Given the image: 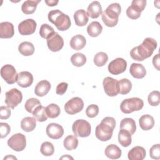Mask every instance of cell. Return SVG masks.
I'll list each match as a JSON object with an SVG mask.
<instances>
[{"label": "cell", "mask_w": 160, "mask_h": 160, "mask_svg": "<svg viewBox=\"0 0 160 160\" xmlns=\"http://www.w3.org/2000/svg\"><path fill=\"white\" fill-rule=\"evenodd\" d=\"M157 41L152 38H146L139 46L130 51L131 57L136 61H142L149 58L157 48Z\"/></svg>", "instance_id": "1"}, {"label": "cell", "mask_w": 160, "mask_h": 160, "mask_svg": "<svg viewBox=\"0 0 160 160\" xmlns=\"http://www.w3.org/2000/svg\"><path fill=\"white\" fill-rule=\"evenodd\" d=\"M116 126V121L112 117H105L98 124L95 130L96 137L101 141H107L112 136Z\"/></svg>", "instance_id": "2"}, {"label": "cell", "mask_w": 160, "mask_h": 160, "mask_svg": "<svg viewBox=\"0 0 160 160\" xmlns=\"http://www.w3.org/2000/svg\"><path fill=\"white\" fill-rule=\"evenodd\" d=\"M48 19L61 31L68 30L71 25V21L69 16L59 9L49 11L48 13Z\"/></svg>", "instance_id": "3"}, {"label": "cell", "mask_w": 160, "mask_h": 160, "mask_svg": "<svg viewBox=\"0 0 160 160\" xmlns=\"http://www.w3.org/2000/svg\"><path fill=\"white\" fill-rule=\"evenodd\" d=\"M121 8L119 3L114 2L109 5L102 13V20L108 27H114L118 22Z\"/></svg>", "instance_id": "4"}, {"label": "cell", "mask_w": 160, "mask_h": 160, "mask_svg": "<svg viewBox=\"0 0 160 160\" xmlns=\"http://www.w3.org/2000/svg\"><path fill=\"white\" fill-rule=\"evenodd\" d=\"M144 106L143 101L139 98H131L124 99L120 104L121 111L125 114L141 110Z\"/></svg>", "instance_id": "5"}, {"label": "cell", "mask_w": 160, "mask_h": 160, "mask_svg": "<svg viewBox=\"0 0 160 160\" xmlns=\"http://www.w3.org/2000/svg\"><path fill=\"white\" fill-rule=\"evenodd\" d=\"M72 130L76 137H88L91 132V126L89 122L84 119L75 121L72 126Z\"/></svg>", "instance_id": "6"}, {"label": "cell", "mask_w": 160, "mask_h": 160, "mask_svg": "<svg viewBox=\"0 0 160 160\" xmlns=\"http://www.w3.org/2000/svg\"><path fill=\"white\" fill-rule=\"evenodd\" d=\"M146 5V0H133L126 10V15L131 19H136L141 16Z\"/></svg>", "instance_id": "7"}, {"label": "cell", "mask_w": 160, "mask_h": 160, "mask_svg": "<svg viewBox=\"0 0 160 160\" xmlns=\"http://www.w3.org/2000/svg\"><path fill=\"white\" fill-rule=\"evenodd\" d=\"M22 100V92L16 88H12L6 92L5 103L7 106L14 109Z\"/></svg>", "instance_id": "8"}, {"label": "cell", "mask_w": 160, "mask_h": 160, "mask_svg": "<svg viewBox=\"0 0 160 160\" xmlns=\"http://www.w3.org/2000/svg\"><path fill=\"white\" fill-rule=\"evenodd\" d=\"M8 145L15 151H22L26 146V137L21 133L14 134L8 140Z\"/></svg>", "instance_id": "9"}, {"label": "cell", "mask_w": 160, "mask_h": 160, "mask_svg": "<svg viewBox=\"0 0 160 160\" xmlns=\"http://www.w3.org/2000/svg\"><path fill=\"white\" fill-rule=\"evenodd\" d=\"M1 76L8 84H12L17 82L18 74L12 65L6 64L1 69Z\"/></svg>", "instance_id": "10"}, {"label": "cell", "mask_w": 160, "mask_h": 160, "mask_svg": "<svg viewBox=\"0 0 160 160\" xmlns=\"http://www.w3.org/2000/svg\"><path fill=\"white\" fill-rule=\"evenodd\" d=\"M84 108V102L79 97H74L69 100L64 105V110L69 114H75L79 112Z\"/></svg>", "instance_id": "11"}, {"label": "cell", "mask_w": 160, "mask_h": 160, "mask_svg": "<svg viewBox=\"0 0 160 160\" xmlns=\"http://www.w3.org/2000/svg\"><path fill=\"white\" fill-rule=\"evenodd\" d=\"M102 85L104 91L108 96L114 97L119 93V83L117 79L111 77H106L103 79Z\"/></svg>", "instance_id": "12"}, {"label": "cell", "mask_w": 160, "mask_h": 160, "mask_svg": "<svg viewBox=\"0 0 160 160\" xmlns=\"http://www.w3.org/2000/svg\"><path fill=\"white\" fill-rule=\"evenodd\" d=\"M127 68V62L123 58H118L112 60L108 65L109 72L114 75L124 72Z\"/></svg>", "instance_id": "13"}, {"label": "cell", "mask_w": 160, "mask_h": 160, "mask_svg": "<svg viewBox=\"0 0 160 160\" xmlns=\"http://www.w3.org/2000/svg\"><path fill=\"white\" fill-rule=\"evenodd\" d=\"M36 27L37 24L34 19H27L19 24L18 31L21 35H31L35 32Z\"/></svg>", "instance_id": "14"}, {"label": "cell", "mask_w": 160, "mask_h": 160, "mask_svg": "<svg viewBox=\"0 0 160 160\" xmlns=\"http://www.w3.org/2000/svg\"><path fill=\"white\" fill-rule=\"evenodd\" d=\"M47 45L50 51L58 52L63 48V38L58 32H55L53 35L47 39Z\"/></svg>", "instance_id": "15"}, {"label": "cell", "mask_w": 160, "mask_h": 160, "mask_svg": "<svg viewBox=\"0 0 160 160\" xmlns=\"http://www.w3.org/2000/svg\"><path fill=\"white\" fill-rule=\"evenodd\" d=\"M48 136L53 139H58L64 134V129L59 124L52 122L48 125L46 129Z\"/></svg>", "instance_id": "16"}, {"label": "cell", "mask_w": 160, "mask_h": 160, "mask_svg": "<svg viewBox=\"0 0 160 160\" xmlns=\"http://www.w3.org/2000/svg\"><path fill=\"white\" fill-rule=\"evenodd\" d=\"M33 82V76L28 71H21L18 74L17 83L21 88L29 87Z\"/></svg>", "instance_id": "17"}, {"label": "cell", "mask_w": 160, "mask_h": 160, "mask_svg": "<svg viewBox=\"0 0 160 160\" xmlns=\"http://www.w3.org/2000/svg\"><path fill=\"white\" fill-rule=\"evenodd\" d=\"M14 34V26L10 22H2L0 23V38H11Z\"/></svg>", "instance_id": "18"}, {"label": "cell", "mask_w": 160, "mask_h": 160, "mask_svg": "<svg viewBox=\"0 0 160 160\" xmlns=\"http://www.w3.org/2000/svg\"><path fill=\"white\" fill-rule=\"evenodd\" d=\"M129 72L133 78L142 79L146 76V70L141 64L132 63L129 68Z\"/></svg>", "instance_id": "19"}, {"label": "cell", "mask_w": 160, "mask_h": 160, "mask_svg": "<svg viewBox=\"0 0 160 160\" xmlns=\"http://www.w3.org/2000/svg\"><path fill=\"white\" fill-rule=\"evenodd\" d=\"M102 13V10L101 5L98 1H92L88 7L87 14L91 18H98Z\"/></svg>", "instance_id": "20"}, {"label": "cell", "mask_w": 160, "mask_h": 160, "mask_svg": "<svg viewBox=\"0 0 160 160\" xmlns=\"http://www.w3.org/2000/svg\"><path fill=\"white\" fill-rule=\"evenodd\" d=\"M146 157V151L141 146H135L132 148L128 154L129 160H142Z\"/></svg>", "instance_id": "21"}, {"label": "cell", "mask_w": 160, "mask_h": 160, "mask_svg": "<svg viewBox=\"0 0 160 160\" xmlns=\"http://www.w3.org/2000/svg\"><path fill=\"white\" fill-rule=\"evenodd\" d=\"M50 89V82L47 80H42L36 84L34 88V93L38 96L43 97L49 92Z\"/></svg>", "instance_id": "22"}, {"label": "cell", "mask_w": 160, "mask_h": 160, "mask_svg": "<svg viewBox=\"0 0 160 160\" xmlns=\"http://www.w3.org/2000/svg\"><path fill=\"white\" fill-rule=\"evenodd\" d=\"M86 44V38L81 34H76L70 40V46L72 49L79 51L84 48Z\"/></svg>", "instance_id": "23"}, {"label": "cell", "mask_w": 160, "mask_h": 160, "mask_svg": "<svg viewBox=\"0 0 160 160\" xmlns=\"http://www.w3.org/2000/svg\"><path fill=\"white\" fill-rule=\"evenodd\" d=\"M104 153L106 157L111 159H118L121 156L122 151L118 146L112 144L106 148Z\"/></svg>", "instance_id": "24"}, {"label": "cell", "mask_w": 160, "mask_h": 160, "mask_svg": "<svg viewBox=\"0 0 160 160\" xmlns=\"http://www.w3.org/2000/svg\"><path fill=\"white\" fill-rule=\"evenodd\" d=\"M74 19L78 26H84L88 23L89 21V16L85 10L79 9L74 12Z\"/></svg>", "instance_id": "25"}, {"label": "cell", "mask_w": 160, "mask_h": 160, "mask_svg": "<svg viewBox=\"0 0 160 160\" xmlns=\"http://www.w3.org/2000/svg\"><path fill=\"white\" fill-rule=\"evenodd\" d=\"M140 128L144 131H148L152 129L154 125V119L149 114L142 115L139 119Z\"/></svg>", "instance_id": "26"}, {"label": "cell", "mask_w": 160, "mask_h": 160, "mask_svg": "<svg viewBox=\"0 0 160 160\" xmlns=\"http://www.w3.org/2000/svg\"><path fill=\"white\" fill-rule=\"evenodd\" d=\"M41 0H28L24 1L21 6V10L25 14H31L36 9L38 4Z\"/></svg>", "instance_id": "27"}, {"label": "cell", "mask_w": 160, "mask_h": 160, "mask_svg": "<svg viewBox=\"0 0 160 160\" xmlns=\"http://www.w3.org/2000/svg\"><path fill=\"white\" fill-rule=\"evenodd\" d=\"M36 126V119L33 117H25L21 121V128L26 132L32 131Z\"/></svg>", "instance_id": "28"}, {"label": "cell", "mask_w": 160, "mask_h": 160, "mask_svg": "<svg viewBox=\"0 0 160 160\" xmlns=\"http://www.w3.org/2000/svg\"><path fill=\"white\" fill-rule=\"evenodd\" d=\"M120 129H125L130 132L132 135L136 130V125L135 121L130 118H124L120 123Z\"/></svg>", "instance_id": "29"}, {"label": "cell", "mask_w": 160, "mask_h": 160, "mask_svg": "<svg viewBox=\"0 0 160 160\" xmlns=\"http://www.w3.org/2000/svg\"><path fill=\"white\" fill-rule=\"evenodd\" d=\"M118 142L123 147H128L132 142L131 134L125 129H121L118 133Z\"/></svg>", "instance_id": "30"}, {"label": "cell", "mask_w": 160, "mask_h": 160, "mask_svg": "<svg viewBox=\"0 0 160 160\" xmlns=\"http://www.w3.org/2000/svg\"><path fill=\"white\" fill-rule=\"evenodd\" d=\"M102 31V26L98 21H92L87 27L88 34L93 38L98 36Z\"/></svg>", "instance_id": "31"}, {"label": "cell", "mask_w": 160, "mask_h": 160, "mask_svg": "<svg viewBox=\"0 0 160 160\" xmlns=\"http://www.w3.org/2000/svg\"><path fill=\"white\" fill-rule=\"evenodd\" d=\"M19 52L24 56H31L34 52V47L32 43L24 41L21 42L18 46Z\"/></svg>", "instance_id": "32"}, {"label": "cell", "mask_w": 160, "mask_h": 160, "mask_svg": "<svg viewBox=\"0 0 160 160\" xmlns=\"http://www.w3.org/2000/svg\"><path fill=\"white\" fill-rule=\"evenodd\" d=\"M63 145L68 151L74 150L76 149L78 146V139L75 136L69 135L64 139Z\"/></svg>", "instance_id": "33"}, {"label": "cell", "mask_w": 160, "mask_h": 160, "mask_svg": "<svg viewBox=\"0 0 160 160\" xmlns=\"http://www.w3.org/2000/svg\"><path fill=\"white\" fill-rule=\"evenodd\" d=\"M119 83V93L121 94H128L132 89L131 82L126 79L123 78L118 81Z\"/></svg>", "instance_id": "34"}, {"label": "cell", "mask_w": 160, "mask_h": 160, "mask_svg": "<svg viewBox=\"0 0 160 160\" xmlns=\"http://www.w3.org/2000/svg\"><path fill=\"white\" fill-rule=\"evenodd\" d=\"M32 114L36 121L39 122L46 121L48 118L46 112V108L41 105L38 106Z\"/></svg>", "instance_id": "35"}, {"label": "cell", "mask_w": 160, "mask_h": 160, "mask_svg": "<svg viewBox=\"0 0 160 160\" xmlns=\"http://www.w3.org/2000/svg\"><path fill=\"white\" fill-rule=\"evenodd\" d=\"M60 108L56 104L52 103L46 107V112L47 116L49 118L54 119L58 117L60 114Z\"/></svg>", "instance_id": "36"}, {"label": "cell", "mask_w": 160, "mask_h": 160, "mask_svg": "<svg viewBox=\"0 0 160 160\" xmlns=\"http://www.w3.org/2000/svg\"><path fill=\"white\" fill-rule=\"evenodd\" d=\"M71 61L74 66L81 67L86 62V57L82 53L77 52L72 55L71 57Z\"/></svg>", "instance_id": "37"}, {"label": "cell", "mask_w": 160, "mask_h": 160, "mask_svg": "<svg viewBox=\"0 0 160 160\" xmlns=\"http://www.w3.org/2000/svg\"><path fill=\"white\" fill-rule=\"evenodd\" d=\"M54 31L52 27L48 24H42L39 29V34L41 38L48 39L54 34Z\"/></svg>", "instance_id": "38"}, {"label": "cell", "mask_w": 160, "mask_h": 160, "mask_svg": "<svg viewBox=\"0 0 160 160\" xmlns=\"http://www.w3.org/2000/svg\"><path fill=\"white\" fill-rule=\"evenodd\" d=\"M108 61V56L104 52H98L94 57V63L98 67H101L106 64Z\"/></svg>", "instance_id": "39"}, {"label": "cell", "mask_w": 160, "mask_h": 160, "mask_svg": "<svg viewBox=\"0 0 160 160\" xmlns=\"http://www.w3.org/2000/svg\"><path fill=\"white\" fill-rule=\"evenodd\" d=\"M40 151L42 155L45 156H50L54 154V147L51 142L49 141H45L42 143Z\"/></svg>", "instance_id": "40"}, {"label": "cell", "mask_w": 160, "mask_h": 160, "mask_svg": "<svg viewBox=\"0 0 160 160\" xmlns=\"http://www.w3.org/2000/svg\"><path fill=\"white\" fill-rule=\"evenodd\" d=\"M41 105L40 101L34 98H31L28 99L24 104L25 109L29 113H32L33 111L35 110V109Z\"/></svg>", "instance_id": "41"}, {"label": "cell", "mask_w": 160, "mask_h": 160, "mask_svg": "<svg viewBox=\"0 0 160 160\" xmlns=\"http://www.w3.org/2000/svg\"><path fill=\"white\" fill-rule=\"evenodd\" d=\"M149 104L152 106H157L160 103V92L158 91H153L149 93L148 97Z\"/></svg>", "instance_id": "42"}, {"label": "cell", "mask_w": 160, "mask_h": 160, "mask_svg": "<svg viewBox=\"0 0 160 160\" xmlns=\"http://www.w3.org/2000/svg\"><path fill=\"white\" fill-rule=\"evenodd\" d=\"M99 107L96 104H91L88 106L86 110V114L88 118H93L99 113Z\"/></svg>", "instance_id": "43"}, {"label": "cell", "mask_w": 160, "mask_h": 160, "mask_svg": "<svg viewBox=\"0 0 160 160\" xmlns=\"http://www.w3.org/2000/svg\"><path fill=\"white\" fill-rule=\"evenodd\" d=\"M149 155L152 159H160V144H154L149 150Z\"/></svg>", "instance_id": "44"}, {"label": "cell", "mask_w": 160, "mask_h": 160, "mask_svg": "<svg viewBox=\"0 0 160 160\" xmlns=\"http://www.w3.org/2000/svg\"><path fill=\"white\" fill-rule=\"evenodd\" d=\"M11 131V128L8 123L0 122V137L6 138Z\"/></svg>", "instance_id": "45"}, {"label": "cell", "mask_w": 160, "mask_h": 160, "mask_svg": "<svg viewBox=\"0 0 160 160\" xmlns=\"http://www.w3.org/2000/svg\"><path fill=\"white\" fill-rule=\"evenodd\" d=\"M11 112L8 106H1L0 108V119H7L11 116Z\"/></svg>", "instance_id": "46"}, {"label": "cell", "mask_w": 160, "mask_h": 160, "mask_svg": "<svg viewBox=\"0 0 160 160\" xmlns=\"http://www.w3.org/2000/svg\"><path fill=\"white\" fill-rule=\"evenodd\" d=\"M68 84L67 82H62L61 83H59L57 87H56V92L57 94H59V95H63L67 89H68Z\"/></svg>", "instance_id": "47"}, {"label": "cell", "mask_w": 160, "mask_h": 160, "mask_svg": "<svg viewBox=\"0 0 160 160\" xmlns=\"http://www.w3.org/2000/svg\"><path fill=\"white\" fill-rule=\"evenodd\" d=\"M160 60H159V54H157L156 55H155L153 57L152 59V64L154 66L155 68H156V69L158 71H159V65H160Z\"/></svg>", "instance_id": "48"}, {"label": "cell", "mask_w": 160, "mask_h": 160, "mask_svg": "<svg viewBox=\"0 0 160 160\" xmlns=\"http://www.w3.org/2000/svg\"><path fill=\"white\" fill-rule=\"evenodd\" d=\"M45 2L48 6H54L58 4L59 1H54V0H50V1H45Z\"/></svg>", "instance_id": "49"}, {"label": "cell", "mask_w": 160, "mask_h": 160, "mask_svg": "<svg viewBox=\"0 0 160 160\" xmlns=\"http://www.w3.org/2000/svg\"><path fill=\"white\" fill-rule=\"evenodd\" d=\"M17 159V158H16L15 156H12V155H8V156L4 158V160H5V159Z\"/></svg>", "instance_id": "50"}, {"label": "cell", "mask_w": 160, "mask_h": 160, "mask_svg": "<svg viewBox=\"0 0 160 160\" xmlns=\"http://www.w3.org/2000/svg\"><path fill=\"white\" fill-rule=\"evenodd\" d=\"M61 159H73V158L69 156V155H65V156H63L61 158Z\"/></svg>", "instance_id": "51"}]
</instances>
